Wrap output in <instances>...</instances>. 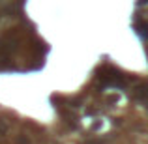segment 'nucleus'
Wrapping results in <instances>:
<instances>
[{
  "instance_id": "f257e3e1",
  "label": "nucleus",
  "mask_w": 148,
  "mask_h": 144,
  "mask_svg": "<svg viewBox=\"0 0 148 144\" xmlns=\"http://www.w3.org/2000/svg\"><path fill=\"white\" fill-rule=\"evenodd\" d=\"M99 81L101 84L105 86H111V88H126L127 86V79L120 69L112 68V66H103L99 69Z\"/></svg>"
},
{
  "instance_id": "f03ea898",
  "label": "nucleus",
  "mask_w": 148,
  "mask_h": 144,
  "mask_svg": "<svg viewBox=\"0 0 148 144\" xmlns=\"http://www.w3.org/2000/svg\"><path fill=\"white\" fill-rule=\"evenodd\" d=\"M133 26H135V30H137L139 36L148 43V19H135Z\"/></svg>"
},
{
  "instance_id": "7ed1b4c3",
  "label": "nucleus",
  "mask_w": 148,
  "mask_h": 144,
  "mask_svg": "<svg viewBox=\"0 0 148 144\" xmlns=\"http://www.w3.org/2000/svg\"><path fill=\"white\" fill-rule=\"evenodd\" d=\"M133 96L137 97V99H141L148 107V84H137V86L133 88Z\"/></svg>"
},
{
  "instance_id": "20e7f679",
  "label": "nucleus",
  "mask_w": 148,
  "mask_h": 144,
  "mask_svg": "<svg viewBox=\"0 0 148 144\" xmlns=\"http://www.w3.org/2000/svg\"><path fill=\"white\" fill-rule=\"evenodd\" d=\"M143 4H148V0H139V6H143Z\"/></svg>"
},
{
  "instance_id": "39448f33",
  "label": "nucleus",
  "mask_w": 148,
  "mask_h": 144,
  "mask_svg": "<svg viewBox=\"0 0 148 144\" xmlns=\"http://www.w3.org/2000/svg\"><path fill=\"white\" fill-rule=\"evenodd\" d=\"M0 2H2V0H0Z\"/></svg>"
}]
</instances>
